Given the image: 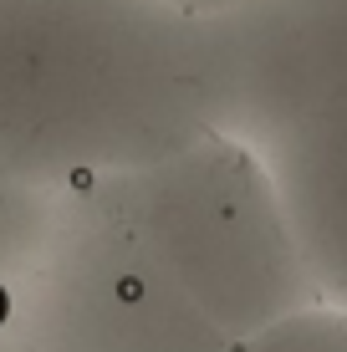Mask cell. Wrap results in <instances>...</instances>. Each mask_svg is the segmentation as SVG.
<instances>
[{
	"instance_id": "1",
	"label": "cell",
	"mask_w": 347,
	"mask_h": 352,
	"mask_svg": "<svg viewBox=\"0 0 347 352\" xmlns=\"http://www.w3.org/2000/svg\"><path fill=\"white\" fill-rule=\"evenodd\" d=\"M210 133L199 26L164 0H0V168L46 189L133 174Z\"/></svg>"
},
{
	"instance_id": "2",
	"label": "cell",
	"mask_w": 347,
	"mask_h": 352,
	"mask_svg": "<svg viewBox=\"0 0 347 352\" xmlns=\"http://www.w3.org/2000/svg\"><path fill=\"white\" fill-rule=\"evenodd\" d=\"M230 342L317 307L266 153L230 133H199L179 153L87 184Z\"/></svg>"
},
{
	"instance_id": "3",
	"label": "cell",
	"mask_w": 347,
	"mask_h": 352,
	"mask_svg": "<svg viewBox=\"0 0 347 352\" xmlns=\"http://www.w3.org/2000/svg\"><path fill=\"white\" fill-rule=\"evenodd\" d=\"M0 337L16 352L235 347L92 189L67 194L52 240L10 281Z\"/></svg>"
},
{
	"instance_id": "4",
	"label": "cell",
	"mask_w": 347,
	"mask_h": 352,
	"mask_svg": "<svg viewBox=\"0 0 347 352\" xmlns=\"http://www.w3.org/2000/svg\"><path fill=\"white\" fill-rule=\"evenodd\" d=\"M199 26V87L214 133L271 148L347 113V0H240Z\"/></svg>"
},
{
	"instance_id": "5",
	"label": "cell",
	"mask_w": 347,
	"mask_h": 352,
	"mask_svg": "<svg viewBox=\"0 0 347 352\" xmlns=\"http://www.w3.org/2000/svg\"><path fill=\"white\" fill-rule=\"evenodd\" d=\"M260 153L276 174L322 301L347 311V113L317 118Z\"/></svg>"
},
{
	"instance_id": "6",
	"label": "cell",
	"mask_w": 347,
	"mask_h": 352,
	"mask_svg": "<svg viewBox=\"0 0 347 352\" xmlns=\"http://www.w3.org/2000/svg\"><path fill=\"white\" fill-rule=\"evenodd\" d=\"M62 189L26 184V179L0 168V311H5V291L26 265L41 256V245L52 240L56 220H62Z\"/></svg>"
},
{
	"instance_id": "7",
	"label": "cell",
	"mask_w": 347,
	"mask_h": 352,
	"mask_svg": "<svg viewBox=\"0 0 347 352\" xmlns=\"http://www.w3.org/2000/svg\"><path fill=\"white\" fill-rule=\"evenodd\" d=\"M230 352H347V311L332 301L302 307L291 317L260 327L256 337L235 342Z\"/></svg>"
},
{
	"instance_id": "8",
	"label": "cell",
	"mask_w": 347,
	"mask_h": 352,
	"mask_svg": "<svg viewBox=\"0 0 347 352\" xmlns=\"http://www.w3.org/2000/svg\"><path fill=\"white\" fill-rule=\"evenodd\" d=\"M169 10H179V16H189V21H214V16H225V10H235L240 0H164Z\"/></svg>"
},
{
	"instance_id": "9",
	"label": "cell",
	"mask_w": 347,
	"mask_h": 352,
	"mask_svg": "<svg viewBox=\"0 0 347 352\" xmlns=\"http://www.w3.org/2000/svg\"><path fill=\"white\" fill-rule=\"evenodd\" d=\"M0 352H16V347H10V342H5V337H0Z\"/></svg>"
}]
</instances>
